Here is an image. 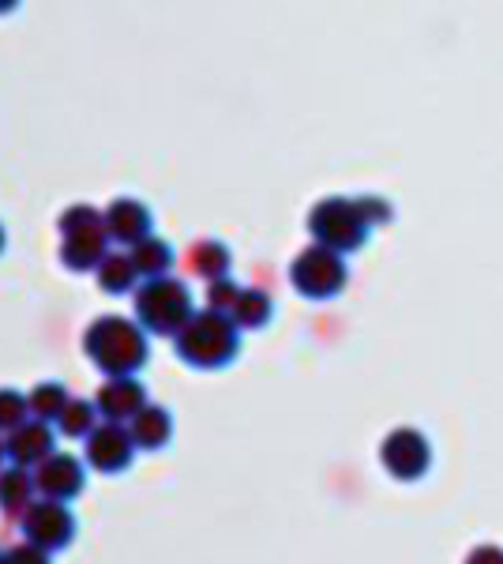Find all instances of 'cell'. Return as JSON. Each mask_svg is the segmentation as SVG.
Masks as SVG:
<instances>
[{
  "instance_id": "21",
  "label": "cell",
  "mask_w": 503,
  "mask_h": 564,
  "mask_svg": "<svg viewBox=\"0 0 503 564\" xmlns=\"http://www.w3.org/2000/svg\"><path fill=\"white\" fill-rule=\"evenodd\" d=\"M31 417H42V422H57L64 414V406H68V388L61 384V380H42V384L31 388Z\"/></svg>"
},
{
  "instance_id": "15",
  "label": "cell",
  "mask_w": 503,
  "mask_h": 564,
  "mask_svg": "<svg viewBox=\"0 0 503 564\" xmlns=\"http://www.w3.org/2000/svg\"><path fill=\"white\" fill-rule=\"evenodd\" d=\"M34 494H39V486H34V475L31 467H4L0 470V512L4 516H20L26 512V508L34 505Z\"/></svg>"
},
{
  "instance_id": "27",
  "label": "cell",
  "mask_w": 503,
  "mask_h": 564,
  "mask_svg": "<svg viewBox=\"0 0 503 564\" xmlns=\"http://www.w3.org/2000/svg\"><path fill=\"white\" fill-rule=\"evenodd\" d=\"M15 8H20V0H0V15L15 12Z\"/></svg>"
},
{
  "instance_id": "5",
  "label": "cell",
  "mask_w": 503,
  "mask_h": 564,
  "mask_svg": "<svg viewBox=\"0 0 503 564\" xmlns=\"http://www.w3.org/2000/svg\"><path fill=\"white\" fill-rule=\"evenodd\" d=\"M308 230L319 245L335 252H353L361 249L364 238H369L372 223L364 218L361 204L357 199H346V196H331V199H319L308 215Z\"/></svg>"
},
{
  "instance_id": "20",
  "label": "cell",
  "mask_w": 503,
  "mask_h": 564,
  "mask_svg": "<svg viewBox=\"0 0 503 564\" xmlns=\"http://www.w3.org/2000/svg\"><path fill=\"white\" fill-rule=\"evenodd\" d=\"M230 316L241 332H260V327L271 324L274 302H271V294H263V290H241V297H237Z\"/></svg>"
},
{
  "instance_id": "30",
  "label": "cell",
  "mask_w": 503,
  "mask_h": 564,
  "mask_svg": "<svg viewBox=\"0 0 503 564\" xmlns=\"http://www.w3.org/2000/svg\"><path fill=\"white\" fill-rule=\"evenodd\" d=\"M0 564H8V557H4V553H0Z\"/></svg>"
},
{
  "instance_id": "13",
  "label": "cell",
  "mask_w": 503,
  "mask_h": 564,
  "mask_svg": "<svg viewBox=\"0 0 503 564\" xmlns=\"http://www.w3.org/2000/svg\"><path fill=\"white\" fill-rule=\"evenodd\" d=\"M106 230L117 245L132 249V245H140L143 238H151V230H154L151 207L143 204V199L117 196L113 204L106 207Z\"/></svg>"
},
{
  "instance_id": "1",
  "label": "cell",
  "mask_w": 503,
  "mask_h": 564,
  "mask_svg": "<svg viewBox=\"0 0 503 564\" xmlns=\"http://www.w3.org/2000/svg\"><path fill=\"white\" fill-rule=\"evenodd\" d=\"M84 354L106 377H135L151 358V343L140 321L128 316H98L84 332Z\"/></svg>"
},
{
  "instance_id": "26",
  "label": "cell",
  "mask_w": 503,
  "mask_h": 564,
  "mask_svg": "<svg viewBox=\"0 0 503 564\" xmlns=\"http://www.w3.org/2000/svg\"><path fill=\"white\" fill-rule=\"evenodd\" d=\"M466 564H503V550H496V545H481V550H473L470 557H466Z\"/></svg>"
},
{
  "instance_id": "18",
  "label": "cell",
  "mask_w": 503,
  "mask_h": 564,
  "mask_svg": "<svg viewBox=\"0 0 503 564\" xmlns=\"http://www.w3.org/2000/svg\"><path fill=\"white\" fill-rule=\"evenodd\" d=\"M95 275L106 294H132L135 282H140V271H135L128 252H106V260L95 268Z\"/></svg>"
},
{
  "instance_id": "29",
  "label": "cell",
  "mask_w": 503,
  "mask_h": 564,
  "mask_svg": "<svg viewBox=\"0 0 503 564\" xmlns=\"http://www.w3.org/2000/svg\"><path fill=\"white\" fill-rule=\"evenodd\" d=\"M4 245H8V234H4V226H0V252H4Z\"/></svg>"
},
{
  "instance_id": "17",
  "label": "cell",
  "mask_w": 503,
  "mask_h": 564,
  "mask_svg": "<svg viewBox=\"0 0 503 564\" xmlns=\"http://www.w3.org/2000/svg\"><path fill=\"white\" fill-rule=\"evenodd\" d=\"M128 257H132L135 263V271H140V279H162V275H170L173 271V245L170 241H162V238H143L140 245H132L128 249Z\"/></svg>"
},
{
  "instance_id": "14",
  "label": "cell",
  "mask_w": 503,
  "mask_h": 564,
  "mask_svg": "<svg viewBox=\"0 0 503 564\" xmlns=\"http://www.w3.org/2000/svg\"><path fill=\"white\" fill-rule=\"evenodd\" d=\"M128 433H132V441L140 452H162L173 441V414L166 406L147 403L132 422H128Z\"/></svg>"
},
{
  "instance_id": "24",
  "label": "cell",
  "mask_w": 503,
  "mask_h": 564,
  "mask_svg": "<svg viewBox=\"0 0 503 564\" xmlns=\"http://www.w3.org/2000/svg\"><path fill=\"white\" fill-rule=\"evenodd\" d=\"M4 557H8V564H53V553L42 550V545H34V542L12 545V550H8Z\"/></svg>"
},
{
  "instance_id": "22",
  "label": "cell",
  "mask_w": 503,
  "mask_h": 564,
  "mask_svg": "<svg viewBox=\"0 0 503 564\" xmlns=\"http://www.w3.org/2000/svg\"><path fill=\"white\" fill-rule=\"evenodd\" d=\"M31 417V399L15 388H0V433H12Z\"/></svg>"
},
{
  "instance_id": "3",
  "label": "cell",
  "mask_w": 503,
  "mask_h": 564,
  "mask_svg": "<svg viewBox=\"0 0 503 564\" xmlns=\"http://www.w3.org/2000/svg\"><path fill=\"white\" fill-rule=\"evenodd\" d=\"M192 316H196L192 290L177 275L143 279V286H135V321L143 324L147 335H170L173 339Z\"/></svg>"
},
{
  "instance_id": "25",
  "label": "cell",
  "mask_w": 503,
  "mask_h": 564,
  "mask_svg": "<svg viewBox=\"0 0 503 564\" xmlns=\"http://www.w3.org/2000/svg\"><path fill=\"white\" fill-rule=\"evenodd\" d=\"M357 204H361V212H364V218H369L372 226H380V223H387V218H391V207L383 204V199H376V196H357Z\"/></svg>"
},
{
  "instance_id": "28",
  "label": "cell",
  "mask_w": 503,
  "mask_h": 564,
  "mask_svg": "<svg viewBox=\"0 0 503 564\" xmlns=\"http://www.w3.org/2000/svg\"><path fill=\"white\" fill-rule=\"evenodd\" d=\"M4 459H8V448H4V441H0V470H4Z\"/></svg>"
},
{
  "instance_id": "16",
  "label": "cell",
  "mask_w": 503,
  "mask_h": 564,
  "mask_svg": "<svg viewBox=\"0 0 503 564\" xmlns=\"http://www.w3.org/2000/svg\"><path fill=\"white\" fill-rule=\"evenodd\" d=\"M230 249H226L222 241H215V238H204V241H196L188 249V268H192V275H199V279H207V282H215V279H226L230 275Z\"/></svg>"
},
{
  "instance_id": "23",
  "label": "cell",
  "mask_w": 503,
  "mask_h": 564,
  "mask_svg": "<svg viewBox=\"0 0 503 564\" xmlns=\"http://www.w3.org/2000/svg\"><path fill=\"white\" fill-rule=\"evenodd\" d=\"M241 290L244 286H237L230 275L207 282V308H215V313H233V305H237V297H241Z\"/></svg>"
},
{
  "instance_id": "4",
  "label": "cell",
  "mask_w": 503,
  "mask_h": 564,
  "mask_svg": "<svg viewBox=\"0 0 503 564\" xmlns=\"http://www.w3.org/2000/svg\"><path fill=\"white\" fill-rule=\"evenodd\" d=\"M61 263L68 271H95L98 263L106 260L109 245H113V238H109L106 230V212H98V207L90 204H76L68 207L61 218Z\"/></svg>"
},
{
  "instance_id": "8",
  "label": "cell",
  "mask_w": 503,
  "mask_h": 564,
  "mask_svg": "<svg viewBox=\"0 0 503 564\" xmlns=\"http://www.w3.org/2000/svg\"><path fill=\"white\" fill-rule=\"evenodd\" d=\"M87 467L102 470V475H121V470L132 467L135 459V441L128 433V425L121 422H102L95 433L87 436Z\"/></svg>"
},
{
  "instance_id": "12",
  "label": "cell",
  "mask_w": 503,
  "mask_h": 564,
  "mask_svg": "<svg viewBox=\"0 0 503 564\" xmlns=\"http://www.w3.org/2000/svg\"><path fill=\"white\" fill-rule=\"evenodd\" d=\"M95 406L102 414V422H121L128 425L135 414L147 406V388L135 377H109L95 395Z\"/></svg>"
},
{
  "instance_id": "2",
  "label": "cell",
  "mask_w": 503,
  "mask_h": 564,
  "mask_svg": "<svg viewBox=\"0 0 503 564\" xmlns=\"http://www.w3.org/2000/svg\"><path fill=\"white\" fill-rule=\"evenodd\" d=\"M177 358L192 369H226L241 354V327L233 324L230 313L204 308L173 335Z\"/></svg>"
},
{
  "instance_id": "19",
  "label": "cell",
  "mask_w": 503,
  "mask_h": 564,
  "mask_svg": "<svg viewBox=\"0 0 503 564\" xmlns=\"http://www.w3.org/2000/svg\"><path fill=\"white\" fill-rule=\"evenodd\" d=\"M98 425H102V414H98L95 399H68L64 414L57 417V433L68 441H87Z\"/></svg>"
},
{
  "instance_id": "9",
  "label": "cell",
  "mask_w": 503,
  "mask_h": 564,
  "mask_svg": "<svg viewBox=\"0 0 503 564\" xmlns=\"http://www.w3.org/2000/svg\"><path fill=\"white\" fill-rule=\"evenodd\" d=\"M380 459H383V467H387L395 478L417 481L428 467H433V448H428L425 433H417V430H395V433L387 436V441H383Z\"/></svg>"
},
{
  "instance_id": "10",
  "label": "cell",
  "mask_w": 503,
  "mask_h": 564,
  "mask_svg": "<svg viewBox=\"0 0 503 564\" xmlns=\"http://www.w3.org/2000/svg\"><path fill=\"white\" fill-rule=\"evenodd\" d=\"M34 486L42 497L53 500H76L87 486V467L68 452H53L50 459L34 467Z\"/></svg>"
},
{
  "instance_id": "11",
  "label": "cell",
  "mask_w": 503,
  "mask_h": 564,
  "mask_svg": "<svg viewBox=\"0 0 503 564\" xmlns=\"http://www.w3.org/2000/svg\"><path fill=\"white\" fill-rule=\"evenodd\" d=\"M4 448L15 467L34 470L39 463H45L57 452V430H53L50 422H42V417H26L23 425H15V430L4 436Z\"/></svg>"
},
{
  "instance_id": "6",
  "label": "cell",
  "mask_w": 503,
  "mask_h": 564,
  "mask_svg": "<svg viewBox=\"0 0 503 564\" xmlns=\"http://www.w3.org/2000/svg\"><path fill=\"white\" fill-rule=\"evenodd\" d=\"M289 282H294L297 294L313 297V302H327L338 290L346 286V260L342 252L327 249V245H308L305 252L289 268Z\"/></svg>"
},
{
  "instance_id": "7",
  "label": "cell",
  "mask_w": 503,
  "mask_h": 564,
  "mask_svg": "<svg viewBox=\"0 0 503 564\" xmlns=\"http://www.w3.org/2000/svg\"><path fill=\"white\" fill-rule=\"evenodd\" d=\"M20 527H23V539L42 545L50 553H61L76 542V516H72L68 500H53V497H42L34 500L31 508L20 516Z\"/></svg>"
}]
</instances>
